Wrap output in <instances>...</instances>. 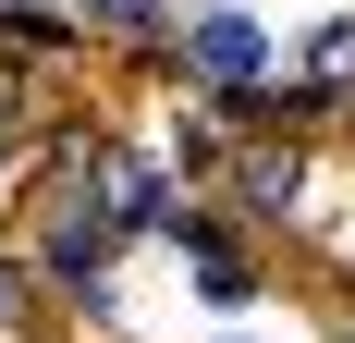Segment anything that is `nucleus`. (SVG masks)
<instances>
[{
  "mask_svg": "<svg viewBox=\"0 0 355 343\" xmlns=\"http://www.w3.org/2000/svg\"><path fill=\"white\" fill-rule=\"evenodd\" d=\"M257 49H270V37H257V12H196V37H184V62L209 74V86H233V99L257 86Z\"/></svg>",
  "mask_w": 355,
  "mask_h": 343,
  "instance_id": "1",
  "label": "nucleus"
},
{
  "mask_svg": "<svg viewBox=\"0 0 355 343\" xmlns=\"http://www.w3.org/2000/svg\"><path fill=\"white\" fill-rule=\"evenodd\" d=\"M306 62H319V86H355V12H331V25H319V49H306Z\"/></svg>",
  "mask_w": 355,
  "mask_h": 343,
  "instance_id": "2",
  "label": "nucleus"
},
{
  "mask_svg": "<svg viewBox=\"0 0 355 343\" xmlns=\"http://www.w3.org/2000/svg\"><path fill=\"white\" fill-rule=\"evenodd\" d=\"M73 12H86V25H110V37H147V25H159V0H73Z\"/></svg>",
  "mask_w": 355,
  "mask_h": 343,
  "instance_id": "3",
  "label": "nucleus"
}]
</instances>
